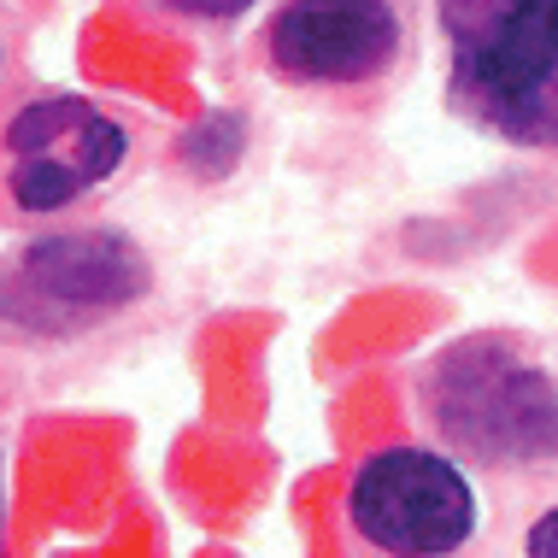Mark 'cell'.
Returning <instances> with one entry per match:
<instances>
[{"label":"cell","mask_w":558,"mask_h":558,"mask_svg":"<svg viewBox=\"0 0 558 558\" xmlns=\"http://www.w3.org/2000/svg\"><path fill=\"white\" fill-rule=\"evenodd\" d=\"M353 523L388 558H447L476 530V494L459 464L424 447L376 452L353 476Z\"/></svg>","instance_id":"277c9868"},{"label":"cell","mask_w":558,"mask_h":558,"mask_svg":"<svg viewBox=\"0 0 558 558\" xmlns=\"http://www.w3.org/2000/svg\"><path fill=\"white\" fill-rule=\"evenodd\" d=\"M424 405L441 441L482 464L558 459V383L494 336L447 347L424 371Z\"/></svg>","instance_id":"7a4b0ae2"},{"label":"cell","mask_w":558,"mask_h":558,"mask_svg":"<svg viewBox=\"0 0 558 558\" xmlns=\"http://www.w3.org/2000/svg\"><path fill=\"white\" fill-rule=\"evenodd\" d=\"M147 294V259L130 235H41L0 270V324L24 336H77Z\"/></svg>","instance_id":"3957f363"},{"label":"cell","mask_w":558,"mask_h":558,"mask_svg":"<svg viewBox=\"0 0 558 558\" xmlns=\"http://www.w3.org/2000/svg\"><path fill=\"white\" fill-rule=\"evenodd\" d=\"M400 53L388 0H289L270 19V59L294 83H365Z\"/></svg>","instance_id":"5b68a950"},{"label":"cell","mask_w":558,"mask_h":558,"mask_svg":"<svg viewBox=\"0 0 558 558\" xmlns=\"http://www.w3.org/2000/svg\"><path fill=\"white\" fill-rule=\"evenodd\" d=\"M88 189V177L77 171V165L65 159H19L12 165V201L24 206V213H53V206L77 201V194Z\"/></svg>","instance_id":"52a82bcc"},{"label":"cell","mask_w":558,"mask_h":558,"mask_svg":"<svg viewBox=\"0 0 558 558\" xmlns=\"http://www.w3.org/2000/svg\"><path fill=\"white\" fill-rule=\"evenodd\" d=\"M247 147V124L235 112H206L201 124L183 135V165L194 177H230Z\"/></svg>","instance_id":"8992f818"},{"label":"cell","mask_w":558,"mask_h":558,"mask_svg":"<svg viewBox=\"0 0 558 558\" xmlns=\"http://www.w3.org/2000/svg\"><path fill=\"white\" fill-rule=\"evenodd\" d=\"M452 41V95L476 124L558 147V0H435Z\"/></svg>","instance_id":"6da1fadb"},{"label":"cell","mask_w":558,"mask_h":558,"mask_svg":"<svg viewBox=\"0 0 558 558\" xmlns=\"http://www.w3.org/2000/svg\"><path fill=\"white\" fill-rule=\"evenodd\" d=\"M523 553H530V558H558V506H553L547 518H541L535 530H530V541H523Z\"/></svg>","instance_id":"9c48e42d"},{"label":"cell","mask_w":558,"mask_h":558,"mask_svg":"<svg viewBox=\"0 0 558 558\" xmlns=\"http://www.w3.org/2000/svg\"><path fill=\"white\" fill-rule=\"evenodd\" d=\"M165 7L189 12V19H241L253 0H165Z\"/></svg>","instance_id":"ba28073f"}]
</instances>
